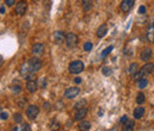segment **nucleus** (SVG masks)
Segmentation results:
<instances>
[{
    "label": "nucleus",
    "mask_w": 154,
    "mask_h": 131,
    "mask_svg": "<svg viewBox=\"0 0 154 131\" xmlns=\"http://www.w3.org/2000/svg\"><path fill=\"white\" fill-rule=\"evenodd\" d=\"M153 70H154V63H151V62H147L142 68H141L139 72H136L134 75H133V79L135 81H139L141 77H145L146 75H148V74H151V73H153Z\"/></svg>",
    "instance_id": "obj_1"
},
{
    "label": "nucleus",
    "mask_w": 154,
    "mask_h": 131,
    "mask_svg": "<svg viewBox=\"0 0 154 131\" xmlns=\"http://www.w3.org/2000/svg\"><path fill=\"white\" fill-rule=\"evenodd\" d=\"M84 70V63L82 61H74L69 64V72L71 74H78Z\"/></svg>",
    "instance_id": "obj_2"
},
{
    "label": "nucleus",
    "mask_w": 154,
    "mask_h": 131,
    "mask_svg": "<svg viewBox=\"0 0 154 131\" xmlns=\"http://www.w3.org/2000/svg\"><path fill=\"white\" fill-rule=\"evenodd\" d=\"M65 43H67L68 48H74V47H76L77 44H78V36H77L76 33H74V32L68 33L67 37H65Z\"/></svg>",
    "instance_id": "obj_3"
},
{
    "label": "nucleus",
    "mask_w": 154,
    "mask_h": 131,
    "mask_svg": "<svg viewBox=\"0 0 154 131\" xmlns=\"http://www.w3.org/2000/svg\"><path fill=\"white\" fill-rule=\"evenodd\" d=\"M146 37L148 39V42L154 43V16L152 17L149 24H148V28L146 31Z\"/></svg>",
    "instance_id": "obj_4"
},
{
    "label": "nucleus",
    "mask_w": 154,
    "mask_h": 131,
    "mask_svg": "<svg viewBox=\"0 0 154 131\" xmlns=\"http://www.w3.org/2000/svg\"><path fill=\"white\" fill-rule=\"evenodd\" d=\"M29 66H30V68L32 72H38V70H41L42 68V61L38 59V57H32L29 60Z\"/></svg>",
    "instance_id": "obj_5"
},
{
    "label": "nucleus",
    "mask_w": 154,
    "mask_h": 131,
    "mask_svg": "<svg viewBox=\"0 0 154 131\" xmlns=\"http://www.w3.org/2000/svg\"><path fill=\"white\" fill-rule=\"evenodd\" d=\"M38 113H39V109H38V106H36V105H30V106L28 107V110H26V117L30 121L36 119Z\"/></svg>",
    "instance_id": "obj_6"
},
{
    "label": "nucleus",
    "mask_w": 154,
    "mask_h": 131,
    "mask_svg": "<svg viewBox=\"0 0 154 131\" xmlns=\"http://www.w3.org/2000/svg\"><path fill=\"white\" fill-rule=\"evenodd\" d=\"M26 10H28V3L25 1V0H20L16 5V13L18 16H24Z\"/></svg>",
    "instance_id": "obj_7"
},
{
    "label": "nucleus",
    "mask_w": 154,
    "mask_h": 131,
    "mask_svg": "<svg viewBox=\"0 0 154 131\" xmlns=\"http://www.w3.org/2000/svg\"><path fill=\"white\" fill-rule=\"evenodd\" d=\"M80 94V88L78 87H70L64 92V97L67 99H72Z\"/></svg>",
    "instance_id": "obj_8"
},
{
    "label": "nucleus",
    "mask_w": 154,
    "mask_h": 131,
    "mask_svg": "<svg viewBox=\"0 0 154 131\" xmlns=\"http://www.w3.org/2000/svg\"><path fill=\"white\" fill-rule=\"evenodd\" d=\"M65 37H67V35L64 33V31L57 30L54 32V41L56 44H62L63 42H65Z\"/></svg>",
    "instance_id": "obj_9"
},
{
    "label": "nucleus",
    "mask_w": 154,
    "mask_h": 131,
    "mask_svg": "<svg viewBox=\"0 0 154 131\" xmlns=\"http://www.w3.org/2000/svg\"><path fill=\"white\" fill-rule=\"evenodd\" d=\"M134 3L135 0H122L121 1V5H120V8L122 12H128L131 11L132 7L134 6Z\"/></svg>",
    "instance_id": "obj_10"
},
{
    "label": "nucleus",
    "mask_w": 154,
    "mask_h": 131,
    "mask_svg": "<svg viewBox=\"0 0 154 131\" xmlns=\"http://www.w3.org/2000/svg\"><path fill=\"white\" fill-rule=\"evenodd\" d=\"M87 113H88V109H87V106H85V107H82V109H78V110H76L74 119L77 121V122H80V121H82L83 118L87 116Z\"/></svg>",
    "instance_id": "obj_11"
},
{
    "label": "nucleus",
    "mask_w": 154,
    "mask_h": 131,
    "mask_svg": "<svg viewBox=\"0 0 154 131\" xmlns=\"http://www.w3.org/2000/svg\"><path fill=\"white\" fill-rule=\"evenodd\" d=\"M32 52L37 56H41L44 54V45L42 43H36L32 47Z\"/></svg>",
    "instance_id": "obj_12"
},
{
    "label": "nucleus",
    "mask_w": 154,
    "mask_h": 131,
    "mask_svg": "<svg viewBox=\"0 0 154 131\" xmlns=\"http://www.w3.org/2000/svg\"><path fill=\"white\" fill-rule=\"evenodd\" d=\"M152 57V50L149 49V48H146V49H144L142 51H141V54H140V59L142 60V61H148L149 59Z\"/></svg>",
    "instance_id": "obj_13"
},
{
    "label": "nucleus",
    "mask_w": 154,
    "mask_h": 131,
    "mask_svg": "<svg viewBox=\"0 0 154 131\" xmlns=\"http://www.w3.org/2000/svg\"><path fill=\"white\" fill-rule=\"evenodd\" d=\"M107 31H108V26H107V24H102V25H100V28L97 29V37L98 38H102V37H104L106 35H107Z\"/></svg>",
    "instance_id": "obj_14"
},
{
    "label": "nucleus",
    "mask_w": 154,
    "mask_h": 131,
    "mask_svg": "<svg viewBox=\"0 0 154 131\" xmlns=\"http://www.w3.org/2000/svg\"><path fill=\"white\" fill-rule=\"evenodd\" d=\"M26 88H28V91L30 92V93H34V92L38 89V84L34 80H30L26 84Z\"/></svg>",
    "instance_id": "obj_15"
},
{
    "label": "nucleus",
    "mask_w": 154,
    "mask_h": 131,
    "mask_svg": "<svg viewBox=\"0 0 154 131\" xmlns=\"http://www.w3.org/2000/svg\"><path fill=\"white\" fill-rule=\"evenodd\" d=\"M145 114V107H136L134 111H133V117L135 119H140L142 118Z\"/></svg>",
    "instance_id": "obj_16"
},
{
    "label": "nucleus",
    "mask_w": 154,
    "mask_h": 131,
    "mask_svg": "<svg viewBox=\"0 0 154 131\" xmlns=\"http://www.w3.org/2000/svg\"><path fill=\"white\" fill-rule=\"evenodd\" d=\"M81 3H82V7H83V10L85 12L90 11L93 8V1H91V0H82Z\"/></svg>",
    "instance_id": "obj_17"
},
{
    "label": "nucleus",
    "mask_w": 154,
    "mask_h": 131,
    "mask_svg": "<svg viewBox=\"0 0 154 131\" xmlns=\"http://www.w3.org/2000/svg\"><path fill=\"white\" fill-rule=\"evenodd\" d=\"M134 126H135L134 121H129V119H128V122L123 124L122 130H123V131H132V130L134 129Z\"/></svg>",
    "instance_id": "obj_18"
},
{
    "label": "nucleus",
    "mask_w": 154,
    "mask_h": 131,
    "mask_svg": "<svg viewBox=\"0 0 154 131\" xmlns=\"http://www.w3.org/2000/svg\"><path fill=\"white\" fill-rule=\"evenodd\" d=\"M90 128H91L90 122H87V121H82V122L80 123V125H78V129H80V130H83V131L90 130Z\"/></svg>",
    "instance_id": "obj_19"
},
{
    "label": "nucleus",
    "mask_w": 154,
    "mask_h": 131,
    "mask_svg": "<svg viewBox=\"0 0 154 131\" xmlns=\"http://www.w3.org/2000/svg\"><path fill=\"white\" fill-rule=\"evenodd\" d=\"M139 69V64L138 63H132L129 66V68H128V73H129L131 75H134Z\"/></svg>",
    "instance_id": "obj_20"
},
{
    "label": "nucleus",
    "mask_w": 154,
    "mask_h": 131,
    "mask_svg": "<svg viewBox=\"0 0 154 131\" xmlns=\"http://www.w3.org/2000/svg\"><path fill=\"white\" fill-rule=\"evenodd\" d=\"M85 106H87V100H85V99H82V100L77 101V102L75 104L74 109H75V110H78V109H82V107H85Z\"/></svg>",
    "instance_id": "obj_21"
},
{
    "label": "nucleus",
    "mask_w": 154,
    "mask_h": 131,
    "mask_svg": "<svg viewBox=\"0 0 154 131\" xmlns=\"http://www.w3.org/2000/svg\"><path fill=\"white\" fill-rule=\"evenodd\" d=\"M147 84H148V80H147V79H146V77H141V79H140V80L138 81V85H139V88H141V89H142V88H145V87L147 86Z\"/></svg>",
    "instance_id": "obj_22"
},
{
    "label": "nucleus",
    "mask_w": 154,
    "mask_h": 131,
    "mask_svg": "<svg viewBox=\"0 0 154 131\" xmlns=\"http://www.w3.org/2000/svg\"><path fill=\"white\" fill-rule=\"evenodd\" d=\"M13 130H14V131H19V130H20V131H30L31 128H30L29 124H23L20 128H14Z\"/></svg>",
    "instance_id": "obj_23"
},
{
    "label": "nucleus",
    "mask_w": 154,
    "mask_h": 131,
    "mask_svg": "<svg viewBox=\"0 0 154 131\" xmlns=\"http://www.w3.org/2000/svg\"><path fill=\"white\" fill-rule=\"evenodd\" d=\"M136 102H138L139 105H141V104L145 102V94L142 93V92L138 94V97H136Z\"/></svg>",
    "instance_id": "obj_24"
},
{
    "label": "nucleus",
    "mask_w": 154,
    "mask_h": 131,
    "mask_svg": "<svg viewBox=\"0 0 154 131\" xmlns=\"http://www.w3.org/2000/svg\"><path fill=\"white\" fill-rule=\"evenodd\" d=\"M113 48H114L113 45H110V47L106 48V49H104L103 51H102V52H101V57H102V59H104V57H106V56H107V55L109 54V52H110V51L113 50Z\"/></svg>",
    "instance_id": "obj_25"
},
{
    "label": "nucleus",
    "mask_w": 154,
    "mask_h": 131,
    "mask_svg": "<svg viewBox=\"0 0 154 131\" xmlns=\"http://www.w3.org/2000/svg\"><path fill=\"white\" fill-rule=\"evenodd\" d=\"M102 73H103V75H106V76H109V75H111V68L103 67L102 68Z\"/></svg>",
    "instance_id": "obj_26"
},
{
    "label": "nucleus",
    "mask_w": 154,
    "mask_h": 131,
    "mask_svg": "<svg viewBox=\"0 0 154 131\" xmlns=\"http://www.w3.org/2000/svg\"><path fill=\"white\" fill-rule=\"evenodd\" d=\"M21 121H23V116L20 113H16L14 114V122L16 123H21Z\"/></svg>",
    "instance_id": "obj_27"
},
{
    "label": "nucleus",
    "mask_w": 154,
    "mask_h": 131,
    "mask_svg": "<svg viewBox=\"0 0 154 131\" xmlns=\"http://www.w3.org/2000/svg\"><path fill=\"white\" fill-rule=\"evenodd\" d=\"M83 48H84V50H85V51H90V50H91V48H93V44H91L90 42H87V43H84Z\"/></svg>",
    "instance_id": "obj_28"
},
{
    "label": "nucleus",
    "mask_w": 154,
    "mask_h": 131,
    "mask_svg": "<svg viewBox=\"0 0 154 131\" xmlns=\"http://www.w3.org/2000/svg\"><path fill=\"white\" fill-rule=\"evenodd\" d=\"M12 91H13V93L18 94V93H20V92H21V87H20L19 85H17V86H13V87H12Z\"/></svg>",
    "instance_id": "obj_29"
},
{
    "label": "nucleus",
    "mask_w": 154,
    "mask_h": 131,
    "mask_svg": "<svg viewBox=\"0 0 154 131\" xmlns=\"http://www.w3.org/2000/svg\"><path fill=\"white\" fill-rule=\"evenodd\" d=\"M59 123L57 122V121H54L52 123H51V129H52V130H57V129H59Z\"/></svg>",
    "instance_id": "obj_30"
},
{
    "label": "nucleus",
    "mask_w": 154,
    "mask_h": 131,
    "mask_svg": "<svg viewBox=\"0 0 154 131\" xmlns=\"http://www.w3.org/2000/svg\"><path fill=\"white\" fill-rule=\"evenodd\" d=\"M43 5L45 6L46 10H50V7H51V0H43Z\"/></svg>",
    "instance_id": "obj_31"
},
{
    "label": "nucleus",
    "mask_w": 154,
    "mask_h": 131,
    "mask_svg": "<svg viewBox=\"0 0 154 131\" xmlns=\"http://www.w3.org/2000/svg\"><path fill=\"white\" fill-rule=\"evenodd\" d=\"M5 3L7 6H13L14 3H16V0H5Z\"/></svg>",
    "instance_id": "obj_32"
},
{
    "label": "nucleus",
    "mask_w": 154,
    "mask_h": 131,
    "mask_svg": "<svg viewBox=\"0 0 154 131\" xmlns=\"http://www.w3.org/2000/svg\"><path fill=\"white\" fill-rule=\"evenodd\" d=\"M127 122H128V117H127V116H122L121 119H120V123H121V124H124V123H127Z\"/></svg>",
    "instance_id": "obj_33"
},
{
    "label": "nucleus",
    "mask_w": 154,
    "mask_h": 131,
    "mask_svg": "<svg viewBox=\"0 0 154 131\" xmlns=\"http://www.w3.org/2000/svg\"><path fill=\"white\" fill-rule=\"evenodd\" d=\"M39 84H41V86L44 88L45 86H46V80H45V77H42L41 80H39Z\"/></svg>",
    "instance_id": "obj_34"
},
{
    "label": "nucleus",
    "mask_w": 154,
    "mask_h": 131,
    "mask_svg": "<svg viewBox=\"0 0 154 131\" xmlns=\"http://www.w3.org/2000/svg\"><path fill=\"white\" fill-rule=\"evenodd\" d=\"M8 118V114L6 113V112H4V111H1V121H6Z\"/></svg>",
    "instance_id": "obj_35"
},
{
    "label": "nucleus",
    "mask_w": 154,
    "mask_h": 131,
    "mask_svg": "<svg viewBox=\"0 0 154 131\" xmlns=\"http://www.w3.org/2000/svg\"><path fill=\"white\" fill-rule=\"evenodd\" d=\"M145 12H146V7L145 6H140V8H139V13H140V15H144Z\"/></svg>",
    "instance_id": "obj_36"
},
{
    "label": "nucleus",
    "mask_w": 154,
    "mask_h": 131,
    "mask_svg": "<svg viewBox=\"0 0 154 131\" xmlns=\"http://www.w3.org/2000/svg\"><path fill=\"white\" fill-rule=\"evenodd\" d=\"M81 82H82V79H81V77H75V84L78 85V84H81Z\"/></svg>",
    "instance_id": "obj_37"
},
{
    "label": "nucleus",
    "mask_w": 154,
    "mask_h": 131,
    "mask_svg": "<svg viewBox=\"0 0 154 131\" xmlns=\"http://www.w3.org/2000/svg\"><path fill=\"white\" fill-rule=\"evenodd\" d=\"M0 13H1V15L5 13V6L4 5H1V7H0Z\"/></svg>",
    "instance_id": "obj_38"
},
{
    "label": "nucleus",
    "mask_w": 154,
    "mask_h": 131,
    "mask_svg": "<svg viewBox=\"0 0 154 131\" xmlns=\"http://www.w3.org/2000/svg\"><path fill=\"white\" fill-rule=\"evenodd\" d=\"M45 109L49 110V104H47V102H45Z\"/></svg>",
    "instance_id": "obj_39"
}]
</instances>
